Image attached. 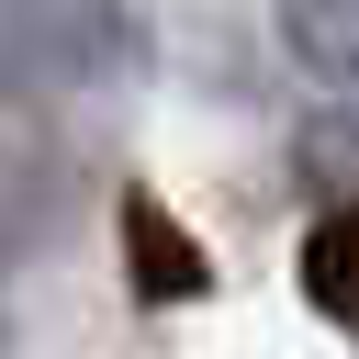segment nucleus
I'll list each match as a JSON object with an SVG mask.
<instances>
[{
    "mask_svg": "<svg viewBox=\"0 0 359 359\" xmlns=\"http://www.w3.org/2000/svg\"><path fill=\"white\" fill-rule=\"evenodd\" d=\"M135 79V11L123 0H0V90H112Z\"/></svg>",
    "mask_w": 359,
    "mask_h": 359,
    "instance_id": "f257e3e1",
    "label": "nucleus"
},
{
    "mask_svg": "<svg viewBox=\"0 0 359 359\" xmlns=\"http://www.w3.org/2000/svg\"><path fill=\"white\" fill-rule=\"evenodd\" d=\"M123 280H135V303H202L213 292V269H202V247L168 224V202L157 191H123Z\"/></svg>",
    "mask_w": 359,
    "mask_h": 359,
    "instance_id": "7ed1b4c3",
    "label": "nucleus"
},
{
    "mask_svg": "<svg viewBox=\"0 0 359 359\" xmlns=\"http://www.w3.org/2000/svg\"><path fill=\"white\" fill-rule=\"evenodd\" d=\"M56 213H67V146H56V123L34 101L0 90V269L34 258L56 236Z\"/></svg>",
    "mask_w": 359,
    "mask_h": 359,
    "instance_id": "f03ea898",
    "label": "nucleus"
},
{
    "mask_svg": "<svg viewBox=\"0 0 359 359\" xmlns=\"http://www.w3.org/2000/svg\"><path fill=\"white\" fill-rule=\"evenodd\" d=\"M303 303L359 337V213H348V202L314 213V236H303Z\"/></svg>",
    "mask_w": 359,
    "mask_h": 359,
    "instance_id": "39448f33",
    "label": "nucleus"
},
{
    "mask_svg": "<svg viewBox=\"0 0 359 359\" xmlns=\"http://www.w3.org/2000/svg\"><path fill=\"white\" fill-rule=\"evenodd\" d=\"M280 45L325 90V112L359 123V0H280Z\"/></svg>",
    "mask_w": 359,
    "mask_h": 359,
    "instance_id": "20e7f679",
    "label": "nucleus"
}]
</instances>
